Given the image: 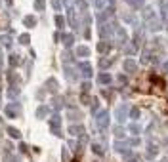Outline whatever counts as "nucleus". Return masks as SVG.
<instances>
[{"instance_id": "1", "label": "nucleus", "mask_w": 168, "mask_h": 162, "mask_svg": "<svg viewBox=\"0 0 168 162\" xmlns=\"http://www.w3.org/2000/svg\"><path fill=\"white\" fill-rule=\"evenodd\" d=\"M17 112H19V105L17 103H14V105H8L6 107V114H8V117H17Z\"/></svg>"}, {"instance_id": "2", "label": "nucleus", "mask_w": 168, "mask_h": 162, "mask_svg": "<svg viewBox=\"0 0 168 162\" xmlns=\"http://www.w3.org/2000/svg\"><path fill=\"white\" fill-rule=\"evenodd\" d=\"M8 133H10V137H14V139H17V137L21 135L17 128H8Z\"/></svg>"}, {"instance_id": "3", "label": "nucleus", "mask_w": 168, "mask_h": 162, "mask_svg": "<svg viewBox=\"0 0 168 162\" xmlns=\"http://www.w3.org/2000/svg\"><path fill=\"white\" fill-rule=\"evenodd\" d=\"M98 122H100V126H105L107 124V112H101L100 114V120Z\"/></svg>"}, {"instance_id": "4", "label": "nucleus", "mask_w": 168, "mask_h": 162, "mask_svg": "<svg viewBox=\"0 0 168 162\" xmlns=\"http://www.w3.org/2000/svg\"><path fill=\"white\" fill-rule=\"evenodd\" d=\"M35 23H36V19H35L33 15H29V17H25V25H29V27H33V25H35Z\"/></svg>"}, {"instance_id": "5", "label": "nucleus", "mask_w": 168, "mask_h": 162, "mask_svg": "<svg viewBox=\"0 0 168 162\" xmlns=\"http://www.w3.org/2000/svg\"><path fill=\"white\" fill-rule=\"evenodd\" d=\"M46 114H48V109H46V107H40V109L36 111V117H46Z\"/></svg>"}, {"instance_id": "6", "label": "nucleus", "mask_w": 168, "mask_h": 162, "mask_svg": "<svg viewBox=\"0 0 168 162\" xmlns=\"http://www.w3.org/2000/svg\"><path fill=\"white\" fill-rule=\"evenodd\" d=\"M0 46H10V38L8 36H0Z\"/></svg>"}, {"instance_id": "7", "label": "nucleus", "mask_w": 168, "mask_h": 162, "mask_svg": "<svg viewBox=\"0 0 168 162\" xmlns=\"http://www.w3.org/2000/svg\"><path fill=\"white\" fill-rule=\"evenodd\" d=\"M19 42L21 44H29V34H21L19 36Z\"/></svg>"}, {"instance_id": "8", "label": "nucleus", "mask_w": 168, "mask_h": 162, "mask_svg": "<svg viewBox=\"0 0 168 162\" xmlns=\"http://www.w3.org/2000/svg\"><path fill=\"white\" fill-rule=\"evenodd\" d=\"M82 71H84L82 75H86V76H90V65H86V63H84V65H82Z\"/></svg>"}, {"instance_id": "9", "label": "nucleus", "mask_w": 168, "mask_h": 162, "mask_svg": "<svg viewBox=\"0 0 168 162\" xmlns=\"http://www.w3.org/2000/svg\"><path fill=\"white\" fill-rule=\"evenodd\" d=\"M35 8H36V10L44 8V0H36V2H35Z\"/></svg>"}, {"instance_id": "10", "label": "nucleus", "mask_w": 168, "mask_h": 162, "mask_svg": "<svg viewBox=\"0 0 168 162\" xmlns=\"http://www.w3.org/2000/svg\"><path fill=\"white\" fill-rule=\"evenodd\" d=\"M71 42H73V36L67 34V36H65V44H67V46H71Z\"/></svg>"}, {"instance_id": "11", "label": "nucleus", "mask_w": 168, "mask_h": 162, "mask_svg": "<svg viewBox=\"0 0 168 162\" xmlns=\"http://www.w3.org/2000/svg\"><path fill=\"white\" fill-rule=\"evenodd\" d=\"M10 63H12V65H17V55H12V57H10Z\"/></svg>"}, {"instance_id": "12", "label": "nucleus", "mask_w": 168, "mask_h": 162, "mask_svg": "<svg viewBox=\"0 0 168 162\" xmlns=\"http://www.w3.org/2000/svg\"><path fill=\"white\" fill-rule=\"evenodd\" d=\"M79 54H80V55H86V54H88V50H86V48H79Z\"/></svg>"}, {"instance_id": "13", "label": "nucleus", "mask_w": 168, "mask_h": 162, "mask_svg": "<svg viewBox=\"0 0 168 162\" xmlns=\"http://www.w3.org/2000/svg\"><path fill=\"white\" fill-rule=\"evenodd\" d=\"M6 2H8V4H12V0H6Z\"/></svg>"}]
</instances>
